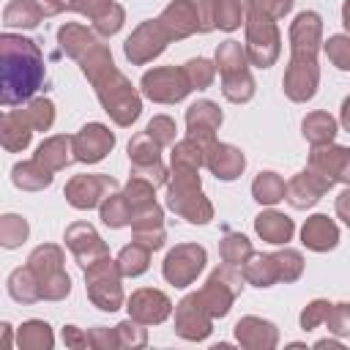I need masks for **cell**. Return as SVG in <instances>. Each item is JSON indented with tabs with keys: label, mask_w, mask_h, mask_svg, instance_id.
I'll return each mask as SVG.
<instances>
[{
	"label": "cell",
	"mask_w": 350,
	"mask_h": 350,
	"mask_svg": "<svg viewBox=\"0 0 350 350\" xmlns=\"http://www.w3.org/2000/svg\"><path fill=\"white\" fill-rule=\"evenodd\" d=\"M0 55H3V104L11 107L27 101L44 79V60L36 41L5 33L0 38Z\"/></svg>",
	"instance_id": "6da1fadb"
},
{
	"label": "cell",
	"mask_w": 350,
	"mask_h": 350,
	"mask_svg": "<svg viewBox=\"0 0 350 350\" xmlns=\"http://www.w3.org/2000/svg\"><path fill=\"white\" fill-rule=\"evenodd\" d=\"M328 52H331V57L336 60L339 68H350V38H342V36L331 38Z\"/></svg>",
	"instance_id": "d6986e66"
},
{
	"label": "cell",
	"mask_w": 350,
	"mask_h": 350,
	"mask_svg": "<svg viewBox=\"0 0 350 350\" xmlns=\"http://www.w3.org/2000/svg\"><path fill=\"white\" fill-rule=\"evenodd\" d=\"M221 150H224L221 159H219V156L211 159V170H213L219 178L230 180V178H235L238 170H243V156H241L238 150H232V148H221Z\"/></svg>",
	"instance_id": "9a60e30c"
},
{
	"label": "cell",
	"mask_w": 350,
	"mask_h": 350,
	"mask_svg": "<svg viewBox=\"0 0 350 350\" xmlns=\"http://www.w3.org/2000/svg\"><path fill=\"white\" fill-rule=\"evenodd\" d=\"M19 118L30 129H49V123H52V104L49 101H33L27 109H19Z\"/></svg>",
	"instance_id": "2e32d148"
},
{
	"label": "cell",
	"mask_w": 350,
	"mask_h": 350,
	"mask_svg": "<svg viewBox=\"0 0 350 350\" xmlns=\"http://www.w3.org/2000/svg\"><path fill=\"white\" fill-rule=\"evenodd\" d=\"M63 339H66V342H68V345H77V347H79V345H85V342H88V339H85V336H79V331H77V328H74V325H66V328H63Z\"/></svg>",
	"instance_id": "cb8c5ba5"
},
{
	"label": "cell",
	"mask_w": 350,
	"mask_h": 350,
	"mask_svg": "<svg viewBox=\"0 0 350 350\" xmlns=\"http://www.w3.org/2000/svg\"><path fill=\"white\" fill-rule=\"evenodd\" d=\"M339 317L334 320V328L331 331H336V334H350V306L347 304H339Z\"/></svg>",
	"instance_id": "603a6c76"
},
{
	"label": "cell",
	"mask_w": 350,
	"mask_h": 350,
	"mask_svg": "<svg viewBox=\"0 0 350 350\" xmlns=\"http://www.w3.org/2000/svg\"><path fill=\"white\" fill-rule=\"evenodd\" d=\"M25 235H27V221L22 216H14V213L3 216V221H0V243L5 249L19 246L25 241Z\"/></svg>",
	"instance_id": "5bb4252c"
},
{
	"label": "cell",
	"mask_w": 350,
	"mask_h": 350,
	"mask_svg": "<svg viewBox=\"0 0 350 350\" xmlns=\"http://www.w3.org/2000/svg\"><path fill=\"white\" fill-rule=\"evenodd\" d=\"M33 276H36V273L30 271V265L11 273V279H8V293H11L14 301L30 304V301H38V298H41V284H36Z\"/></svg>",
	"instance_id": "5b68a950"
},
{
	"label": "cell",
	"mask_w": 350,
	"mask_h": 350,
	"mask_svg": "<svg viewBox=\"0 0 350 350\" xmlns=\"http://www.w3.org/2000/svg\"><path fill=\"white\" fill-rule=\"evenodd\" d=\"M345 126L350 129V101H345Z\"/></svg>",
	"instance_id": "484cf974"
},
{
	"label": "cell",
	"mask_w": 350,
	"mask_h": 350,
	"mask_svg": "<svg viewBox=\"0 0 350 350\" xmlns=\"http://www.w3.org/2000/svg\"><path fill=\"white\" fill-rule=\"evenodd\" d=\"M345 25H347V27H350V3H347V5H345Z\"/></svg>",
	"instance_id": "4316f807"
},
{
	"label": "cell",
	"mask_w": 350,
	"mask_h": 350,
	"mask_svg": "<svg viewBox=\"0 0 350 350\" xmlns=\"http://www.w3.org/2000/svg\"><path fill=\"white\" fill-rule=\"evenodd\" d=\"M304 243L312 246V249H328V246L336 243V227L325 216H314L304 227Z\"/></svg>",
	"instance_id": "52a82bcc"
},
{
	"label": "cell",
	"mask_w": 350,
	"mask_h": 350,
	"mask_svg": "<svg viewBox=\"0 0 350 350\" xmlns=\"http://www.w3.org/2000/svg\"><path fill=\"white\" fill-rule=\"evenodd\" d=\"M257 232L265 235V238L273 241V243H282V241L290 238L293 224H290V219H284V216H279V213H265V216L257 219Z\"/></svg>",
	"instance_id": "7c38bea8"
},
{
	"label": "cell",
	"mask_w": 350,
	"mask_h": 350,
	"mask_svg": "<svg viewBox=\"0 0 350 350\" xmlns=\"http://www.w3.org/2000/svg\"><path fill=\"white\" fill-rule=\"evenodd\" d=\"M189 74H191V82H197V85H208V79H211V68L205 60H191Z\"/></svg>",
	"instance_id": "7402d4cb"
},
{
	"label": "cell",
	"mask_w": 350,
	"mask_h": 350,
	"mask_svg": "<svg viewBox=\"0 0 350 350\" xmlns=\"http://www.w3.org/2000/svg\"><path fill=\"white\" fill-rule=\"evenodd\" d=\"M109 148H112V134L104 126H96V123L85 126L79 131V137L74 139L77 159H82V161H98Z\"/></svg>",
	"instance_id": "3957f363"
},
{
	"label": "cell",
	"mask_w": 350,
	"mask_h": 350,
	"mask_svg": "<svg viewBox=\"0 0 350 350\" xmlns=\"http://www.w3.org/2000/svg\"><path fill=\"white\" fill-rule=\"evenodd\" d=\"M202 262H205V252L202 249H194V246H180V249H175L170 257H167V265H164V273H167V279L170 282H175V284H186V282H191V276L202 268Z\"/></svg>",
	"instance_id": "7a4b0ae2"
},
{
	"label": "cell",
	"mask_w": 350,
	"mask_h": 350,
	"mask_svg": "<svg viewBox=\"0 0 350 350\" xmlns=\"http://www.w3.org/2000/svg\"><path fill=\"white\" fill-rule=\"evenodd\" d=\"M30 142V126L19 118V112H5L3 115V145L8 150H22Z\"/></svg>",
	"instance_id": "8992f818"
},
{
	"label": "cell",
	"mask_w": 350,
	"mask_h": 350,
	"mask_svg": "<svg viewBox=\"0 0 350 350\" xmlns=\"http://www.w3.org/2000/svg\"><path fill=\"white\" fill-rule=\"evenodd\" d=\"M19 347H30V350H38V347H52V331L46 323L41 320H30L19 328Z\"/></svg>",
	"instance_id": "8fae6325"
},
{
	"label": "cell",
	"mask_w": 350,
	"mask_h": 350,
	"mask_svg": "<svg viewBox=\"0 0 350 350\" xmlns=\"http://www.w3.org/2000/svg\"><path fill=\"white\" fill-rule=\"evenodd\" d=\"M120 271L123 273H139V271H145V252H139L137 246L126 249L120 254Z\"/></svg>",
	"instance_id": "ac0fdd59"
},
{
	"label": "cell",
	"mask_w": 350,
	"mask_h": 350,
	"mask_svg": "<svg viewBox=\"0 0 350 350\" xmlns=\"http://www.w3.org/2000/svg\"><path fill=\"white\" fill-rule=\"evenodd\" d=\"M66 194H68L71 205H77V208H90V205H96V200H98L96 178H74V180L68 183Z\"/></svg>",
	"instance_id": "4fadbf2b"
},
{
	"label": "cell",
	"mask_w": 350,
	"mask_h": 350,
	"mask_svg": "<svg viewBox=\"0 0 350 350\" xmlns=\"http://www.w3.org/2000/svg\"><path fill=\"white\" fill-rule=\"evenodd\" d=\"M49 180H52L49 170H41L38 161H27V164L14 167V183L19 189H44V186H49Z\"/></svg>",
	"instance_id": "30bf717a"
},
{
	"label": "cell",
	"mask_w": 350,
	"mask_h": 350,
	"mask_svg": "<svg viewBox=\"0 0 350 350\" xmlns=\"http://www.w3.org/2000/svg\"><path fill=\"white\" fill-rule=\"evenodd\" d=\"M254 194H257L260 202H276V200H282L284 186H282L279 178H273V172H262L254 183Z\"/></svg>",
	"instance_id": "e0dca14e"
},
{
	"label": "cell",
	"mask_w": 350,
	"mask_h": 350,
	"mask_svg": "<svg viewBox=\"0 0 350 350\" xmlns=\"http://www.w3.org/2000/svg\"><path fill=\"white\" fill-rule=\"evenodd\" d=\"M38 16H41V11L33 0H14L5 8V25L8 27H36Z\"/></svg>",
	"instance_id": "ba28073f"
},
{
	"label": "cell",
	"mask_w": 350,
	"mask_h": 350,
	"mask_svg": "<svg viewBox=\"0 0 350 350\" xmlns=\"http://www.w3.org/2000/svg\"><path fill=\"white\" fill-rule=\"evenodd\" d=\"M129 309H131L134 317H139V320H145V323H159V320L167 317L170 301H167L161 293L142 290V293H137V295L131 298V306H129Z\"/></svg>",
	"instance_id": "277c9868"
},
{
	"label": "cell",
	"mask_w": 350,
	"mask_h": 350,
	"mask_svg": "<svg viewBox=\"0 0 350 350\" xmlns=\"http://www.w3.org/2000/svg\"><path fill=\"white\" fill-rule=\"evenodd\" d=\"M33 3L38 5L41 14H57L60 11V3H46V0H33Z\"/></svg>",
	"instance_id": "d4e9b609"
},
{
	"label": "cell",
	"mask_w": 350,
	"mask_h": 350,
	"mask_svg": "<svg viewBox=\"0 0 350 350\" xmlns=\"http://www.w3.org/2000/svg\"><path fill=\"white\" fill-rule=\"evenodd\" d=\"M216 22L224 27V30H232L238 25V11H235V3L232 0H221L219 8H216Z\"/></svg>",
	"instance_id": "ffe728a7"
},
{
	"label": "cell",
	"mask_w": 350,
	"mask_h": 350,
	"mask_svg": "<svg viewBox=\"0 0 350 350\" xmlns=\"http://www.w3.org/2000/svg\"><path fill=\"white\" fill-rule=\"evenodd\" d=\"M36 161H38V164H46V170H57V167L68 164V139H66V137H52V139H46V142L38 148Z\"/></svg>",
	"instance_id": "9c48e42d"
},
{
	"label": "cell",
	"mask_w": 350,
	"mask_h": 350,
	"mask_svg": "<svg viewBox=\"0 0 350 350\" xmlns=\"http://www.w3.org/2000/svg\"><path fill=\"white\" fill-rule=\"evenodd\" d=\"M328 312H331V304H323V301H314L304 314H301V325L304 328H312L314 323H320L323 317H328Z\"/></svg>",
	"instance_id": "44dd1931"
}]
</instances>
